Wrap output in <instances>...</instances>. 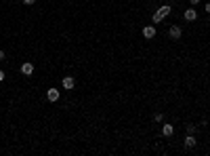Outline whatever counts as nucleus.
Masks as SVG:
<instances>
[{
    "label": "nucleus",
    "instance_id": "nucleus-2",
    "mask_svg": "<svg viewBox=\"0 0 210 156\" xmlns=\"http://www.w3.org/2000/svg\"><path fill=\"white\" fill-rule=\"evenodd\" d=\"M59 97H61V93H59V91L55 89V86L46 89V99H48V101H53V103H55V101H57Z\"/></svg>",
    "mask_w": 210,
    "mask_h": 156
},
{
    "label": "nucleus",
    "instance_id": "nucleus-7",
    "mask_svg": "<svg viewBox=\"0 0 210 156\" xmlns=\"http://www.w3.org/2000/svg\"><path fill=\"white\" fill-rule=\"evenodd\" d=\"M196 144H198V141H196V137L187 133V137H185V141H183V145H185L187 150H191V148H196Z\"/></svg>",
    "mask_w": 210,
    "mask_h": 156
},
{
    "label": "nucleus",
    "instance_id": "nucleus-12",
    "mask_svg": "<svg viewBox=\"0 0 210 156\" xmlns=\"http://www.w3.org/2000/svg\"><path fill=\"white\" fill-rule=\"evenodd\" d=\"M34 2H36V0H23V4H25V6H32Z\"/></svg>",
    "mask_w": 210,
    "mask_h": 156
},
{
    "label": "nucleus",
    "instance_id": "nucleus-1",
    "mask_svg": "<svg viewBox=\"0 0 210 156\" xmlns=\"http://www.w3.org/2000/svg\"><path fill=\"white\" fill-rule=\"evenodd\" d=\"M170 9H172V6H170V4H162V6H160V9H158V11L153 13L151 21H153V23H160V21H162L164 17H166V15H168V13H170Z\"/></svg>",
    "mask_w": 210,
    "mask_h": 156
},
{
    "label": "nucleus",
    "instance_id": "nucleus-8",
    "mask_svg": "<svg viewBox=\"0 0 210 156\" xmlns=\"http://www.w3.org/2000/svg\"><path fill=\"white\" fill-rule=\"evenodd\" d=\"M183 17H185V21H196V19H198V13L193 11V9H187V11L183 13Z\"/></svg>",
    "mask_w": 210,
    "mask_h": 156
},
{
    "label": "nucleus",
    "instance_id": "nucleus-14",
    "mask_svg": "<svg viewBox=\"0 0 210 156\" xmlns=\"http://www.w3.org/2000/svg\"><path fill=\"white\" fill-rule=\"evenodd\" d=\"M2 80H4V72L0 70V82H2Z\"/></svg>",
    "mask_w": 210,
    "mask_h": 156
},
{
    "label": "nucleus",
    "instance_id": "nucleus-4",
    "mask_svg": "<svg viewBox=\"0 0 210 156\" xmlns=\"http://www.w3.org/2000/svg\"><path fill=\"white\" fill-rule=\"evenodd\" d=\"M168 36L172 38V40H179V38L183 36V30H181V27H179V25H172V27H170V30H168Z\"/></svg>",
    "mask_w": 210,
    "mask_h": 156
},
{
    "label": "nucleus",
    "instance_id": "nucleus-11",
    "mask_svg": "<svg viewBox=\"0 0 210 156\" xmlns=\"http://www.w3.org/2000/svg\"><path fill=\"white\" fill-rule=\"evenodd\" d=\"M162 120H164V116L160 114V112H155V114H153V122H162Z\"/></svg>",
    "mask_w": 210,
    "mask_h": 156
},
{
    "label": "nucleus",
    "instance_id": "nucleus-3",
    "mask_svg": "<svg viewBox=\"0 0 210 156\" xmlns=\"http://www.w3.org/2000/svg\"><path fill=\"white\" fill-rule=\"evenodd\" d=\"M143 38H145V40L155 38V27H153V25H145V27H143Z\"/></svg>",
    "mask_w": 210,
    "mask_h": 156
},
{
    "label": "nucleus",
    "instance_id": "nucleus-5",
    "mask_svg": "<svg viewBox=\"0 0 210 156\" xmlns=\"http://www.w3.org/2000/svg\"><path fill=\"white\" fill-rule=\"evenodd\" d=\"M61 84H63L65 91H71V89L76 86V80H74V76H65V78L61 80Z\"/></svg>",
    "mask_w": 210,
    "mask_h": 156
},
{
    "label": "nucleus",
    "instance_id": "nucleus-13",
    "mask_svg": "<svg viewBox=\"0 0 210 156\" xmlns=\"http://www.w3.org/2000/svg\"><path fill=\"white\" fill-rule=\"evenodd\" d=\"M4 57H6V55H4V51H0V61H4Z\"/></svg>",
    "mask_w": 210,
    "mask_h": 156
},
{
    "label": "nucleus",
    "instance_id": "nucleus-9",
    "mask_svg": "<svg viewBox=\"0 0 210 156\" xmlns=\"http://www.w3.org/2000/svg\"><path fill=\"white\" fill-rule=\"evenodd\" d=\"M162 135H164V137L175 135V127H172V124H164V127H162Z\"/></svg>",
    "mask_w": 210,
    "mask_h": 156
},
{
    "label": "nucleus",
    "instance_id": "nucleus-10",
    "mask_svg": "<svg viewBox=\"0 0 210 156\" xmlns=\"http://www.w3.org/2000/svg\"><path fill=\"white\" fill-rule=\"evenodd\" d=\"M196 129H198L196 124H185V131L189 133V135H193V133H196Z\"/></svg>",
    "mask_w": 210,
    "mask_h": 156
},
{
    "label": "nucleus",
    "instance_id": "nucleus-6",
    "mask_svg": "<svg viewBox=\"0 0 210 156\" xmlns=\"http://www.w3.org/2000/svg\"><path fill=\"white\" fill-rule=\"evenodd\" d=\"M21 74H23V76H32V74H34V63H30V61L21 63Z\"/></svg>",
    "mask_w": 210,
    "mask_h": 156
},
{
    "label": "nucleus",
    "instance_id": "nucleus-15",
    "mask_svg": "<svg viewBox=\"0 0 210 156\" xmlns=\"http://www.w3.org/2000/svg\"><path fill=\"white\" fill-rule=\"evenodd\" d=\"M189 2H191V4H198V2H200V0H189Z\"/></svg>",
    "mask_w": 210,
    "mask_h": 156
}]
</instances>
